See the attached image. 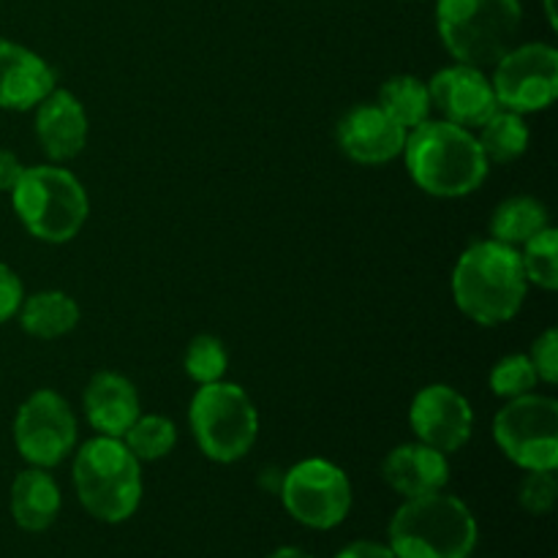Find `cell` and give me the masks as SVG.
<instances>
[{
	"instance_id": "6da1fadb",
	"label": "cell",
	"mask_w": 558,
	"mask_h": 558,
	"mask_svg": "<svg viewBox=\"0 0 558 558\" xmlns=\"http://www.w3.org/2000/svg\"><path fill=\"white\" fill-rule=\"evenodd\" d=\"M450 287L458 311L480 327L515 319L529 294L518 248L494 238L477 240L458 256Z\"/></svg>"
},
{
	"instance_id": "7a4b0ae2",
	"label": "cell",
	"mask_w": 558,
	"mask_h": 558,
	"mask_svg": "<svg viewBox=\"0 0 558 558\" xmlns=\"http://www.w3.org/2000/svg\"><path fill=\"white\" fill-rule=\"evenodd\" d=\"M403 158L414 185L436 199L474 194L488 178V158L474 131L450 120H425L407 134Z\"/></svg>"
},
{
	"instance_id": "3957f363",
	"label": "cell",
	"mask_w": 558,
	"mask_h": 558,
	"mask_svg": "<svg viewBox=\"0 0 558 558\" xmlns=\"http://www.w3.org/2000/svg\"><path fill=\"white\" fill-rule=\"evenodd\" d=\"M387 537L396 558H472L480 526L466 501L439 490L403 499Z\"/></svg>"
},
{
	"instance_id": "277c9868",
	"label": "cell",
	"mask_w": 558,
	"mask_h": 558,
	"mask_svg": "<svg viewBox=\"0 0 558 558\" xmlns=\"http://www.w3.org/2000/svg\"><path fill=\"white\" fill-rule=\"evenodd\" d=\"M74 490L87 515L101 523H123L140 510L142 463L123 439L96 436L74 456Z\"/></svg>"
},
{
	"instance_id": "5b68a950",
	"label": "cell",
	"mask_w": 558,
	"mask_h": 558,
	"mask_svg": "<svg viewBox=\"0 0 558 558\" xmlns=\"http://www.w3.org/2000/svg\"><path fill=\"white\" fill-rule=\"evenodd\" d=\"M521 0H436V27L458 63L490 69L518 41Z\"/></svg>"
},
{
	"instance_id": "8992f818",
	"label": "cell",
	"mask_w": 558,
	"mask_h": 558,
	"mask_svg": "<svg viewBox=\"0 0 558 558\" xmlns=\"http://www.w3.org/2000/svg\"><path fill=\"white\" fill-rule=\"evenodd\" d=\"M14 213L27 234L41 243H69L90 216V199L74 172L58 163L25 167L11 191Z\"/></svg>"
},
{
	"instance_id": "52a82bcc",
	"label": "cell",
	"mask_w": 558,
	"mask_h": 558,
	"mask_svg": "<svg viewBox=\"0 0 558 558\" xmlns=\"http://www.w3.org/2000/svg\"><path fill=\"white\" fill-rule=\"evenodd\" d=\"M196 447L213 463L243 461L259 436V412L248 392L234 381L199 385L189 407Z\"/></svg>"
},
{
	"instance_id": "ba28073f",
	"label": "cell",
	"mask_w": 558,
	"mask_h": 558,
	"mask_svg": "<svg viewBox=\"0 0 558 558\" xmlns=\"http://www.w3.org/2000/svg\"><path fill=\"white\" fill-rule=\"evenodd\" d=\"M494 439L507 461L523 472L558 466V403L556 398L526 392L510 398L494 417Z\"/></svg>"
},
{
	"instance_id": "9c48e42d",
	"label": "cell",
	"mask_w": 558,
	"mask_h": 558,
	"mask_svg": "<svg viewBox=\"0 0 558 558\" xmlns=\"http://www.w3.org/2000/svg\"><path fill=\"white\" fill-rule=\"evenodd\" d=\"M283 510L305 529L330 532L347 521L352 510V483L338 463L327 458H305L283 472L281 485Z\"/></svg>"
},
{
	"instance_id": "30bf717a",
	"label": "cell",
	"mask_w": 558,
	"mask_h": 558,
	"mask_svg": "<svg viewBox=\"0 0 558 558\" xmlns=\"http://www.w3.org/2000/svg\"><path fill=\"white\" fill-rule=\"evenodd\" d=\"M76 414L60 392L36 390L16 409L14 445L31 466H58L76 450Z\"/></svg>"
},
{
	"instance_id": "8fae6325",
	"label": "cell",
	"mask_w": 558,
	"mask_h": 558,
	"mask_svg": "<svg viewBox=\"0 0 558 558\" xmlns=\"http://www.w3.org/2000/svg\"><path fill=\"white\" fill-rule=\"evenodd\" d=\"M496 101L518 114L543 112L558 98V52L543 41L515 44L494 65Z\"/></svg>"
},
{
	"instance_id": "7c38bea8",
	"label": "cell",
	"mask_w": 558,
	"mask_h": 558,
	"mask_svg": "<svg viewBox=\"0 0 558 558\" xmlns=\"http://www.w3.org/2000/svg\"><path fill=\"white\" fill-rule=\"evenodd\" d=\"M409 425L423 445L452 456L472 439L474 412L463 392L450 385H428L414 396Z\"/></svg>"
},
{
	"instance_id": "4fadbf2b",
	"label": "cell",
	"mask_w": 558,
	"mask_h": 558,
	"mask_svg": "<svg viewBox=\"0 0 558 558\" xmlns=\"http://www.w3.org/2000/svg\"><path fill=\"white\" fill-rule=\"evenodd\" d=\"M430 104L450 123L474 131L499 109L496 93L485 69L466 63H452L436 71L428 82Z\"/></svg>"
},
{
	"instance_id": "5bb4252c",
	"label": "cell",
	"mask_w": 558,
	"mask_h": 558,
	"mask_svg": "<svg viewBox=\"0 0 558 558\" xmlns=\"http://www.w3.org/2000/svg\"><path fill=\"white\" fill-rule=\"evenodd\" d=\"M409 131L398 125L379 104H357L336 125V140L343 156L363 167L396 161L407 145Z\"/></svg>"
},
{
	"instance_id": "9a60e30c",
	"label": "cell",
	"mask_w": 558,
	"mask_h": 558,
	"mask_svg": "<svg viewBox=\"0 0 558 558\" xmlns=\"http://www.w3.org/2000/svg\"><path fill=\"white\" fill-rule=\"evenodd\" d=\"M54 87L58 76L41 54L0 36V109H36Z\"/></svg>"
},
{
	"instance_id": "2e32d148",
	"label": "cell",
	"mask_w": 558,
	"mask_h": 558,
	"mask_svg": "<svg viewBox=\"0 0 558 558\" xmlns=\"http://www.w3.org/2000/svg\"><path fill=\"white\" fill-rule=\"evenodd\" d=\"M36 140L54 163L71 161L87 145V112L71 90L54 87L36 107Z\"/></svg>"
},
{
	"instance_id": "e0dca14e",
	"label": "cell",
	"mask_w": 558,
	"mask_h": 558,
	"mask_svg": "<svg viewBox=\"0 0 558 558\" xmlns=\"http://www.w3.org/2000/svg\"><path fill=\"white\" fill-rule=\"evenodd\" d=\"M82 409H85V420L90 423V428L98 436H112V439H123L125 430L142 414L134 381L114 371L93 374L85 387V396H82Z\"/></svg>"
},
{
	"instance_id": "ac0fdd59",
	"label": "cell",
	"mask_w": 558,
	"mask_h": 558,
	"mask_svg": "<svg viewBox=\"0 0 558 558\" xmlns=\"http://www.w3.org/2000/svg\"><path fill=\"white\" fill-rule=\"evenodd\" d=\"M381 477L403 499H417V496L439 494L450 483V461L445 452L423 445V441H409L398 445L387 452L381 463Z\"/></svg>"
},
{
	"instance_id": "d6986e66",
	"label": "cell",
	"mask_w": 558,
	"mask_h": 558,
	"mask_svg": "<svg viewBox=\"0 0 558 558\" xmlns=\"http://www.w3.org/2000/svg\"><path fill=\"white\" fill-rule=\"evenodd\" d=\"M11 518L22 532L41 534L58 521L63 496L49 469L31 466L20 472L11 483Z\"/></svg>"
},
{
	"instance_id": "ffe728a7",
	"label": "cell",
	"mask_w": 558,
	"mask_h": 558,
	"mask_svg": "<svg viewBox=\"0 0 558 558\" xmlns=\"http://www.w3.org/2000/svg\"><path fill=\"white\" fill-rule=\"evenodd\" d=\"M16 316H20L22 330L31 338L54 341V338L69 336L80 325V305L60 289H44L22 300Z\"/></svg>"
},
{
	"instance_id": "44dd1931",
	"label": "cell",
	"mask_w": 558,
	"mask_h": 558,
	"mask_svg": "<svg viewBox=\"0 0 558 558\" xmlns=\"http://www.w3.org/2000/svg\"><path fill=\"white\" fill-rule=\"evenodd\" d=\"M545 227H550V216L537 196H510L490 216V238L512 248H521Z\"/></svg>"
},
{
	"instance_id": "7402d4cb",
	"label": "cell",
	"mask_w": 558,
	"mask_h": 558,
	"mask_svg": "<svg viewBox=\"0 0 558 558\" xmlns=\"http://www.w3.org/2000/svg\"><path fill=\"white\" fill-rule=\"evenodd\" d=\"M376 104L407 131L417 129V125L425 123V120L430 118V112H434L428 82H423L414 74L390 76V80L379 87Z\"/></svg>"
},
{
	"instance_id": "603a6c76",
	"label": "cell",
	"mask_w": 558,
	"mask_h": 558,
	"mask_svg": "<svg viewBox=\"0 0 558 558\" xmlns=\"http://www.w3.org/2000/svg\"><path fill=\"white\" fill-rule=\"evenodd\" d=\"M477 136L480 147H483L488 163H512L526 153L529 140V125L523 114L510 112V109H496L483 125H480Z\"/></svg>"
},
{
	"instance_id": "cb8c5ba5",
	"label": "cell",
	"mask_w": 558,
	"mask_h": 558,
	"mask_svg": "<svg viewBox=\"0 0 558 558\" xmlns=\"http://www.w3.org/2000/svg\"><path fill=\"white\" fill-rule=\"evenodd\" d=\"M123 445L134 452L140 463L161 461L178 445V428L163 414H140L123 434Z\"/></svg>"
},
{
	"instance_id": "d4e9b609",
	"label": "cell",
	"mask_w": 558,
	"mask_h": 558,
	"mask_svg": "<svg viewBox=\"0 0 558 558\" xmlns=\"http://www.w3.org/2000/svg\"><path fill=\"white\" fill-rule=\"evenodd\" d=\"M521 265L526 272L529 287H539L545 292L558 289V232L554 227H545L534 234L529 243L521 245Z\"/></svg>"
},
{
	"instance_id": "484cf974",
	"label": "cell",
	"mask_w": 558,
	"mask_h": 558,
	"mask_svg": "<svg viewBox=\"0 0 558 558\" xmlns=\"http://www.w3.org/2000/svg\"><path fill=\"white\" fill-rule=\"evenodd\" d=\"M183 368L196 385H213V381H221L223 374L229 368V352L223 347L221 338L216 336H196L194 341L185 349Z\"/></svg>"
},
{
	"instance_id": "4316f807",
	"label": "cell",
	"mask_w": 558,
	"mask_h": 558,
	"mask_svg": "<svg viewBox=\"0 0 558 558\" xmlns=\"http://www.w3.org/2000/svg\"><path fill=\"white\" fill-rule=\"evenodd\" d=\"M490 392L505 401L534 392L537 387V371H534L529 354H507L490 371Z\"/></svg>"
},
{
	"instance_id": "83f0119b",
	"label": "cell",
	"mask_w": 558,
	"mask_h": 558,
	"mask_svg": "<svg viewBox=\"0 0 558 558\" xmlns=\"http://www.w3.org/2000/svg\"><path fill=\"white\" fill-rule=\"evenodd\" d=\"M558 499V477L556 469H543V472H526L518 501L529 515H548Z\"/></svg>"
},
{
	"instance_id": "f1b7e54d",
	"label": "cell",
	"mask_w": 558,
	"mask_h": 558,
	"mask_svg": "<svg viewBox=\"0 0 558 558\" xmlns=\"http://www.w3.org/2000/svg\"><path fill=\"white\" fill-rule=\"evenodd\" d=\"M529 360H532L537 379L545 385H556L558 381V330H545L543 336L534 338L532 349H529Z\"/></svg>"
},
{
	"instance_id": "f546056e",
	"label": "cell",
	"mask_w": 558,
	"mask_h": 558,
	"mask_svg": "<svg viewBox=\"0 0 558 558\" xmlns=\"http://www.w3.org/2000/svg\"><path fill=\"white\" fill-rule=\"evenodd\" d=\"M22 300H25V287H22L20 276L0 262V325L14 319Z\"/></svg>"
},
{
	"instance_id": "4dcf8cb0",
	"label": "cell",
	"mask_w": 558,
	"mask_h": 558,
	"mask_svg": "<svg viewBox=\"0 0 558 558\" xmlns=\"http://www.w3.org/2000/svg\"><path fill=\"white\" fill-rule=\"evenodd\" d=\"M336 558H396L390 545L376 543V539H354L347 548H341Z\"/></svg>"
},
{
	"instance_id": "1f68e13d",
	"label": "cell",
	"mask_w": 558,
	"mask_h": 558,
	"mask_svg": "<svg viewBox=\"0 0 558 558\" xmlns=\"http://www.w3.org/2000/svg\"><path fill=\"white\" fill-rule=\"evenodd\" d=\"M22 172H25V167H22L20 158L11 150H3V147H0V191L11 194L14 185L20 183Z\"/></svg>"
},
{
	"instance_id": "d6a6232c",
	"label": "cell",
	"mask_w": 558,
	"mask_h": 558,
	"mask_svg": "<svg viewBox=\"0 0 558 558\" xmlns=\"http://www.w3.org/2000/svg\"><path fill=\"white\" fill-rule=\"evenodd\" d=\"M267 558H316V556H311L308 550H303V548H294V545H283V548L272 550Z\"/></svg>"
},
{
	"instance_id": "836d02e7",
	"label": "cell",
	"mask_w": 558,
	"mask_h": 558,
	"mask_svg": "<svg viewBox=\"0 0 558 558\" xmlns=\"http://www.w3.org/2000/svg\"><path fill=\"white\" fill-rule=\"evenodd\" d=\"M545 3V16H548L550 27H558V16H556V0H543Z\"/></svg>"
},
{
	"instance_id": "e575fe53",
	"label": "cell",
	"mask_w": 558,
	"mask_h": 558,
	"mask_svg": "<svg viewBox=\"0 0 558 558\" xmlns=\"http://www.w3.org/2000/svg\"><path fill=\"white\" fill-rule=\"evenodd\" d=\"M414 3H423V0H414Z\"/></svg>"
}]
</instances>
